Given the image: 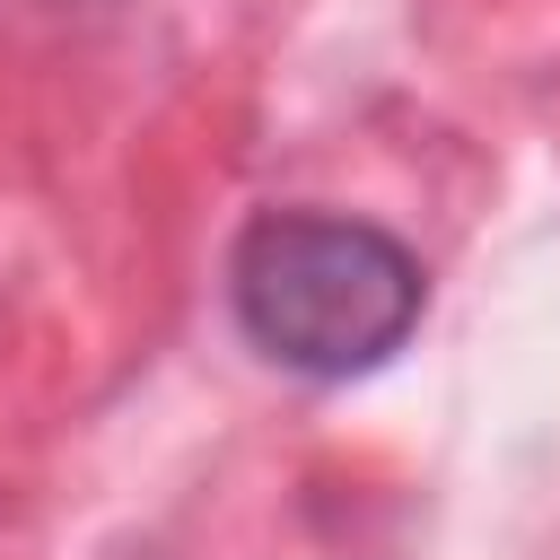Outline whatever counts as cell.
I'll return each mask as SVG.
<instances>
[{
  "mask_svg": "<svg viewBox=\"0 0 560 560\" xmlns=\"http://www.w3.org/2000/svg\"><path fill=\"white\" fill-rule=\"evenodd\" d=\"M228 315L254 359L306 376V385H350L376 376L429 315V271L420 254L359 219V210H254L228 245Z\"/></svg>",
  "mask_w": 560,
  "mask_h": 560,
  "instance_id": "6da1fadb",
  "label": "cell"
},
{
  "mask_svg": "<svg viewBox=\"0 0 560 560\" xmlns=\"http://www.w3.org/2000/svg\"><path fill=\"white\" fill-rule=\"evenodd\" d=\"M52 9H88V18H105V9H122V0H52Z\"/></svg>",
  "mask_w": 560,
  "mask_h": 560,
  "instance_id": "7a4b0ae2",
  "label": "cell"
}]
</instances>
